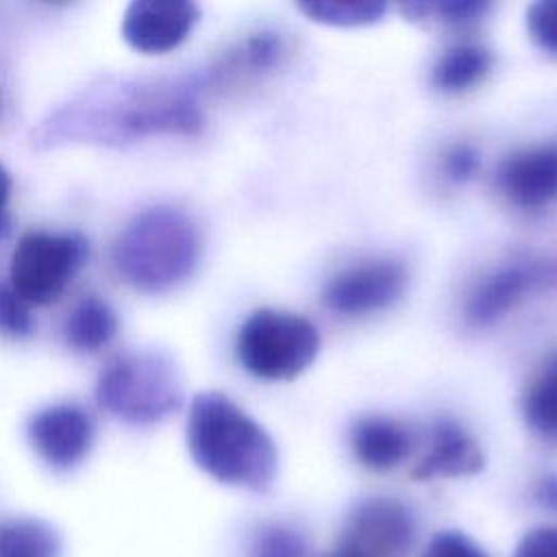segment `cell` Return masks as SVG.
Returning <instances> with one entry per match:
<instances>
[{
	"label": "cell",
	"mask_w": 557,
	"mask_h": 557,
	"mask_svg": "<svg viewBox=\"0 0 557 557\" xmlns=\"http://www.w3.org/2000/svg\"><path fill=\"white\" fill-rule=\"evenodd\" d=\"M479 165H481V159H479L476 150L468 144H457L446 154L448 178H453L457 183L470 181L479 172Z\"/></svg>",
	"instance_id": "4316f807"
},
{
	"label": "cell",
	"mask_w": 557,
	"mask_h": 557,
	"mask_svg": "<svg viewBox=\"0 0 557 557\" xmlns=\"http://www.w3.org/2000/svg\"><path fill=\"white\" fill-rule=\"evenodd\" d=\"M185 440L194 463L220 483L263 490L276 474L272 437L222 392H200L191 398Z\"/></svg>",
	"instance_id": "6da1fadb"
},
{
	"label": "cell",
	"mask_w": 557,
	"mask_h": 557,
	"mask_svg": "<svg viewBox=\"0 0 557 557\" xmlns=\"http://www.w3.org/2000/svg\"><path fill=\"white\" fill-rule=\"evenodd\" d=\"M407 426L389 418H361L352 426V453L370 470H389L411 453Z\"/></svg>",
	"instance_id": "5bb4252c"
},
{
	"label": "cell",
	"mask_w": 557,
	"mask_h": 557,
	"mask_svg": "<svg viewBox=\"0 0 557 557\" xmlns=\"http://www.w3.org/2000/svg\"><path fill=\"white\" fill-rule=\"evenodd\" d=\"M413 542V518L394 498L363 500L344 533L342 548L361 557H403Z\"/></svg>",
	"instance_id": "9c48e42d"
},
{
	"label": "cell",
	"mask_w": 557,
	"mask_h": 557,
	"mask_svg": "<svg viewBox=\"0 0 557 557\" xmlns=\"http://www.w3.org/2000/svg\"><path fill=\"white\" fill-rule=\"evenodd\" d=\"M522 413L535 433L557 440V352L527 387Z\"/></svg>",
	"instance_id": "ac0fdd59"
},
{
	"label": "cell",
	"mask_w": 557,
	"mask_h": 557,
	"mask_svg": "<svg viewBox=\"0 0 557 557\" xmlns=\"http://www.w3.org/2000/svg\"><path fill=\"white\" fill-rule=\"evenodd\" d=\"M329 557H361V555H357V553H352V550H346V548H339L337 553H333V555H329Z\"/></svg>",
	"instance_id": "f546056e"
},
{
	"label": "cell",
	"mask_w": 557,
	"mask_h": 557,
	"mask_svg": "<svg viewBox=\"0 0 557 557\" xmlns=\"http://www.w3.org/2000/svg\"><path fill=\"white\" fill-rule=\"evenodd\" d=\"M26 431L35 453L57 470L74 468L87 457L94 444L89 413L70 403H57L35 411Z\"/></svg>",
	"instance_id": "30bf717a"
},
{
	"label": "cell",
	"mask_w": 557,
	"mask_h": 557,
	"mask_svg": "<svg viewBox=\"0 0 557 557\" xmlns=\"http://www.w3.org/2000/svg\"><path fill=\"white\" fill-rule=\"evenodd\" d=\"M513 557H557V527H535L516 546Z\"/></svg>",
	"instance_id": "484cf974"
},
{
	"label": "cell",
	"mask_w": 557,
	"mask_h": 557,
	"mask_svg": "<svg viewBox=\"0 0 557 557\" xmlns=\"http://www.w3.org/2000/svg\"><path fill=\"white\" fill-rule=\"evenodd\" d=\"M407 285V270L392 259L357 263L333 276L322 294L324 305L344 315H361L389 307Z\"/></svg>",
	"instance_id": "52a82bcc"
},
{
	"label": "cell",
	"mask_w": 557,
	"mask_h": 557,
	"mask_svg": "<svg viewBox=\"0 0 557 557\" xmlns=\"http://www.w3.org/2000/svg\"><path fill=\"white\" fill-rule=\"evenodd\" d=\"M33 329L35 320L30 305L9 283H0V333L13 339H24Z\"/></svg>",
	"instance_id": "603a6c76"
},
{
	"label": "cell",
	"mask_w": 557,
	"mask_h": 557,
	"mask_svg": "<svg viewBox=\"0 0 557 557\" xmlns=\"http://www.w3.org/2000/svg\"><path fill=\"white\" fill-rule=\"evenodd\" d=\"M492 67V54L476 44H459L448 48L433 65V85L446 94H459L476 83Z\"/></svg>",
	"instance_id": "2e32d148"
},
{
	"label": "cell",
	"mask_w": 557,
	"mask_h": 557,
	"mask_svg": "<svg viewBox=\"0 0 557 557\" xmlns=\"http://www.w3.org/2000/svg\"><path fill=\"white\" fill-rule=\"evenodd\" d=\"M281 54L283 44L276 33H257L235 50V65L246 72H265L278 63Z\"/></svg>",
	"instance_id": "7402d4cb"
},
{
	"label": "cell",
	"mask_w": 557,
	"mask_h": 557,
	"mask_svg": "<svg viewBox=\"0 0 557 557\" xmlns=\"http://www.w3.org/2000/svg\"><path fill=\"white\" fill-rule=\"evenodd\" d=\"M202 237L181 209L157 205L135 213L117 233L111 259L135 289L161 294L189 278L200 261Z\"/></svg>",
	"instance_id": "7a4b0ae2"
},
{
	"label": "cell",
	"mask_w": 557,
	"mask_h": 557,
	"mask_svg": "<svg viewBox=\"0 0 557 557\" xmlns=\"http://www.w3.org/2000/svg\"><path fill=\"white\" fill-rule=\"evenodd\" d=\"M87 255L89 244L78 233L30 231L13 248L9 285L28 305H48L63 294Z\"/></svg>",
	"instance_id": "8992f818"
},
{
	"label": "cell",
	"mask_w": 557,
	"mask_h": 557,
	"mask_svg": "<svg viewBox=\"0 0 557 557\" xmlns=\"http://www.w3.org/2000/svg\"><path fill=\"white\" fill-rule=\"evenodd\" d=\"M57 131L70 126V137L96 141H128L157 133L194 135L202 126V113L196 100L181 87H131L120 89L96 102L70 107L54 122ZM54 131V133H57Z\"/></svg>",
	"instance_id": "3957f363"
},
{
	"label": "cell",
	"mask_w": 557,
	"mask_h": 557,
	"mask_svg": "<svg viewBox=\"0 0 557 557\" xmlns=\"http://www.w3.org/2000/svg\"><path fill=\"white\" fill-rule=\"evenodd\" d=\"M65 342L78 352H98L117 333V315L113 307L98 298H81L65 318L63 324Z\"/></svg>",
	"instance_id": "9a60e30c"
},
{
	"label": "cell",
	"mask_w": 557,
	"mask_h": 557,
	"mask_svg": "<svg viewBox=\"0 0 557 557\" xmlns=\"http://www.w3.org/2000/svg\"><path fill=\"white\" fill-rule=\"evenodd\" d=\"M61 540L52 524L39 518L0 522V557H59Z\"/></svg>",
	"instance_id": "e0dca14e"
},
{
	"label": "cell",
	"mask_w": 557,
	"mask_h": 557,
	"mask_svg": "<svg viewBox=\"0 0 557 557\" xmlns=\"http://www.w3.org/2000/svg\"><path fill=\"white\" fill-rule=\"evenodd\" d=\"M422 557H487L483 548L461 531H440L431 537Z\"/></svg>",
	"instance_id": "d4e9b609"
},
{
	"label": "cell",
	"mask_w": 557,
	"mask_h": 557,
	"mask_svg": "<svg viewBox=\"0 0 557 557\" xmlns=\"http://www.w3.org/2000/svg\"><path fill=\"white\" fill-rule=\"evenodd\" d=\"M200 20L187 0H135L122 15L124 41L141 54H165L178 48Z\"/></svg>",
	"instance_id": "ba28073f"
},
{
	"label": "cell",
	"mask_w": 557,
	"mask_h": 557,
	"mask_svg": "<svg viewBox=\"0 0 557 557\" xmlns=\"http://www.w3.org/2000/svg\"><path fill=\"white\" fill-rule=\"evenodd\" d=\"M250 557H307L302 535L285 524H268L252 542Z\"/></svg>",
	"instance_id": "44dd1931"
},
{
	"label": "cell",
	"mask_w": 557,
	"mask_h": 557,
	"mask_svg": "<svg viewBox=\"0 0 557 557\" xmlns=\"http://www.w3.org/2000/svg\"><path fill=\"white\" fill-rule=\"evenodd\" d=\"M483 453L479 444L455 422L442 420L433 426L431 446L411 470L413 479L433 476H463L483 468Z\"/></svg>",
	"instance_id": "4fadbf2b"
},
{
	"label": "cell",
	"mask_w": 557,
	"mask_h": 557,
	"mask_svg": "<svg viewBox=\"0 0 557 557\" xmlns=\"http://www.w3.org/2000/svg\"><path fill=\"white\" fill-rule=\"evenodd\" d=\"M557 287V261H518L490 274L468 298L466 318L470 324L485 326L503 318L529 294Z\"/></svg>",
	"instance_id": "8fae6325"
},
{
	"label": "cell",
	"mask_w": 557,
	"mask_h": 557,
	"mask_svg": "<svg viewBox=\"0 0 557 557\" xmlns=\"http://www.w3.org/2000/svg\"><path fill=\"white\" fill-rule=\"evenodd\" d=\"M9 194H11V176H9L7 168L0 163V215H2V211L7 207Z\"/></svg>",
	"instance_id": "f1b7e54d"
},
{
	"label": "cell",
	"mask_w": 557,
	"mask_h": 557,
	"mask_svg": "<svg viewBox=\"0 0 557 557\" xmlns=\"http://www.w3.org/2000/svg\"><path fill=\"white\" fill-rule=\"evenodd\" d=\"M98 405L131 424H152L183 403L178 366L159 350H128L113 357L96 381Z\"/></svg>",
	"instance_id": "277c9868"
},
{
	"label": "cell",
	"mask_w": 557,
	"mask_h": 557,
	"mask_svg": "<svg viewBox=\"0 0 557 557\" xmlns=\"http://www.w3.org/2000/svg\"><path fill=\"white\" fill-rule=\"evenodd\" d=\"M537 500L548 507V509H555L557 511V476H544L537 485Z\"/></svg>",
	"instance_id": "83f0119b"
},
{
	"label": "cell",
	"mask_w": 557,
	"mask_h": 557,
	"mask_svg": "<svg viewBox=\"0 0 557 557\" xmlns=\"http://www.w3.org/2000/svg\"><path fill=\"white\" fill-rule=\"evenodd\" d=\"M527 28L533 41L557 57V0H540L527 9Z\"/></svg>",
	"instance_id": "cb8c5ba5"
},
{
	"label": "cell",
	"mask_w": 557,
	"mask_h": 557,
	"mask_svg": "<svg viewBox=\"0 0 557 557\" xmlns=\"http://www.w3.org/2000/svg\"><path fill=\"white\" fill-rule=\"evenodd\" d=\"M237 359L255 376L289 381L305 372L318 355V329L302 315L257 309L237 333Z\"/></svg>",
	"instance_id": "5b68a950"
},
{
	"label": "cell",
	"mask_w": 557,
	"mask_h": 557,
	"mask_svg": "<svg viewBox=\"0 0 557 557\" xmlns=\"http://www.w3.org/2000/svg\"><path fill=\"white\" fill-rule=\"evenodd\" d=\"M298 9L313 22L329 24V26H368L376 24L387 4L383 2H337V0H315V2H300Z\"/></svg>",
	"instance_id": "d6986e66"
},
{
	"label": "cell",
	"mask_w": 557,
	"mask_h": 557,
	"mask_svg": "<svg viewBox=\"0 0 557 557\" xmlns=\"http://www.w3.org/2000/svg\"><path fill=\"white\" fill-rule=\"evenodd\" d=\"M498 187L520 209H540L557 198V141L509 154L498 168Z\"/></svg>",
	"instance_id": "7c38bea8"
},
{
	"label": "cell",
	"mask_w": 557,
	"mask_h": 557,
	"mask_svg": "<svg viewBox=\"0 0 557 557\" xmlns=\"http://www.w3.org/2000/svg\"><path fill=\"white\" fill-rule=\"evenodd\" d=\"M483 0H442V2H409L400 11L411 22H435V24H468L479 20L487 11Z\"/></svg>",
	"instance_id": "ffe728a7"
}]
</instances>
